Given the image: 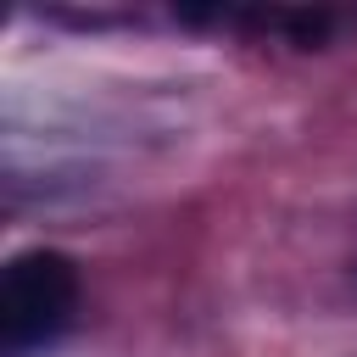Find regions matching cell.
Instances as JSON below:
<instances>
[{"mask_svg":"<svg viewBox=\"0 0 357 357\" xmlns=\"http://www.w3.org/2000/svg\"><path fill=\"white\" fill-rule=\"evenodd\" d=\"M78 307V268L61 251H22L0 279V346L11 357L56 340Z\"/></svg>","mask_w":357,"mask_h":357,"instance_id":"cell-1","label":"cell"}]
</instances>
